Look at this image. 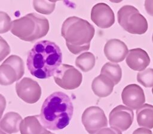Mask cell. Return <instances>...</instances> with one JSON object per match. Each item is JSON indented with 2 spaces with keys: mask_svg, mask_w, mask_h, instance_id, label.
I'll use <instances>...</instances> for the list:
<instances>
[{
  "mask_svg": "<svg viewBox=\"0 0 153 134\" xmlns=\"http://www.w3.org/2000/svg\"><path fill=\"white\" fill-rule=\"evenodd\" d=\"M62 61L60 47L53 42L45 40L36 42L30 50L26 65L32 76L45 79L54 76Z\"/></svg>",
  "mask_w": 153,
  "mask_h": 134,
  "instance_id": "6da1fadb",
  "label": "cell"
},
{
  "mask_svg": "<svg viewBox=\"0 0 153 134\" xmlns=\"http://www.w3.org/2000/svg\"><path fill=\"white\" fill-rule=\"evenodd\" d=\"M74 106L70 97L62 92H55L44 100L39 115L41 124L51 130L66 127L72 119Z\"/></svg>",
  "mask_w": 153,
  "mask_h": 134,
  "instance_id": "7a4b0ae2",
  "label": "cell"
},
{
  "mask_svg": "<svg viewBox=\"0 0 153 134\" xmlns=\"http://www.w3.org/2000/svg\"><path fill=\"white\" fill-rule=\"evenodd\" d=\"M95 29L92 24L76 16L67 18L61 29V35L65 40L68 49L75 55L90 49Z\"/></svg>",
  "mask_w": 153,
  "mask_h": 134,
  "instance_id": "3957f363",
  "label": "cell"
},
{
  "mask_svg": "<svg viewBox=\"0 0 153 134\" xmlns=\"http://www.w3.org/2000/svg\"><path fill=\"white\" fill-rule=\"evenodd\" d=\"M49 27L47 18L32 13L13 20L11 32L22 40L33 42L45 36L48 32Z\"/></svg>",
  "mask_w": 153,
  "mask_h": 134,
  "instance_id": "277c9868",
  "label": "cell"
},
{
  "mask_svg": "<svg viewBox=\"0 0 153 134\" xmlns=\"http://www.w3.org/2000/svg\"><path fill=\"white\" fill-rule=\"evenodd\" d=\"M117 19L119 24L130 33L142 35L148 30L146 19L132 5H126L120 8L117 12Z\"/></svg>",
  "mask_w": 153,
  "mask_h": 134,
  "instance_id": "5b68a950",
  "label": "cell"
},
{
  "mask_svg": "<svg viewBox=\"0 0 153 134\" xmlns=\"http://www.w3.org/2000/svg\"><path fill=\"white\" fill-rule=\"evenodd\" d=\"M55 83L66 90H72L78 88L82 80L81 73L73 66L63 64L55 72Z\"/></svg>",
  "mask_w": 153,
  "mask_h": 134,
  "instance_id": "8992f818",
  "label": "cell"
},
{
  "mask_svg": "<svg viewBox=\"0 0 153 134\" xmlns=\"http://www.w3.org/2000/svg\"><path fill=\"white\" fill-rule=\"evenodd\" d=\"M82 123L89 134H97L108 126L107 118L103 110L97 106L87 108L82 115Z\"/></svg>",
  "mask_w": 153,
  "mask_h": 134,
  "instance_id": "52a82bcc",
  "label": "cell"
},
{
  "mask_svg": "<svg viewBox=\"0 0 153 134\" xmlns=\"http://www.w3.org/2000/svg\"><path fill=\"white\" fill-rule=\"evenodd\" d=\"M18 96L28 104L36 102L41 96V88L38 83L29 77H24L16 84Z\"/></svg>",
  "mask_w": 153,
  "mask_h": 134,
  "instance_id": "ba28073f",
  "label": "cell"
},
{
  "mask_svg": "<svg viewBox=\"0 0 153 134\" xmlns=\"http://www.w3.org/2000/svg\"><path fill=\"white\" fill-rule=\"evenodd\" d=\"M134 119L133 110L123 105L114 108L109 115V123L112 127H115L121 132L127 130L132 124Z\"/></svg>",
  "mask_w": 153,
  "mask_h": 134,
  "instance_id": "9c48e42d",
  "label": "cell"
},
{
  "mask_svg": "<svg viewBox=\"0 0 153 134\" xmlns=\"http://www.w3.org/2000/svg\"><path fill=\"white\" fill-rule=\"evenodd\" d=\"M90 17L97 26L102 29L109 28L115 23V15L112 8L103 2L97 3L93 7Z\"/></svg>",
  "mask_w": 153,
  "mask_h": 134,
  "instance_id": "30bf717a",
  "label": "cell"
},
{
  "mask_svg": "<svg viewBox=\"0 0 153 134\" xmlns=\"http://www.w3.org/2000/svg\"><path fill=\"white\" fill-rule=\"evenodd\" d=\"M121 99L123 104L131 110L138 109L145 102L143 90L137 84L126 86L122 91Z\"/></svg>",
  "mask_w": 153,
  "mask_h": 134,
  "instance_id": "8fae6325",
  "label": "cell"
},
{
  "mask_svg": "<svg viewBox=\"0 0 153 134\" xmlns=\"http://www.w3.org/2000/svg\"><path fill=\"white\" fill-rule=\"evenodd\" d=\"M104 54L108 60L113 63L123 61L128 52L126 43L118 39L108 40L104 46Z\"/></svg>",
  "mask_w": 153,
  "mask_h": 134,
  "instance_id": "7c38bea8",
  "label": "cell"
},
{
  "mask_svg": "<svg viewBox=\"0 0 153 134\" xmlns=\"http://www.w3.org/2000/svg\"><path fill=\"white\" fill-rule=\"evenodd\" d=\"M148 54L140 48L130 49L126 60L127 66L134 71L144 70L150 63Z\"/></svg>",
  "mask_w": 153,
  "mask_h": 134,
  "instance_id": "4fadbf2b",
  "label": "cell"
},
{
  "mask_svg": "<svg viewBox=\"0 0 153 134\" xmlns=\"http://www.w3.org/2000/svg\"><path fill=\"white\" fill-rule=\"evenodd\" d=\"M21 134H50L41 123L39 116H29L22 120L20 125Z\"/></svg>",
  "mask_w": 153,
  "mask_h": 134,
  "instance_id": "5bb4252c",
  "label": "cell"
},
{
  "mask_svg": "<svg viewBox=\"0 0 153 134\" xmlns=\"http://www.w3.org/2000/svg\"><path fill=\"white\" fill-rule=\"evenodd\" d=\"M114 85L111 79L100 73L93 79L91 83V89L96 96L104 98L109 96L112 92Z\"/></svg>",
  "mask_w": 153,
  "mask_h": 134,
  "instance_id": "9a60e30c",
  "label": "cell"
},
{
  "mask_svg": "<svg viewBox=\"0 0 153 134\" xmlns=\"http://www.w3.org/2000/svg\"><path fill=\"white\" fill-rule=\"evenodd\" d=\"M22 116L16 112L7 113L0 120V128L8 134L17 133L20 130Z\"/></svg>",
  "mask_w": 153,
  "mask_h": 134,
  "instance_id": "2e32d148",
  "label": "cell"
},
{
  "mask_svg": "<svg viewBox=\"0 0 153 134\" xmlns=\"http://www.w3.org/2000/svg\"><path fill=\"white\" fill-rule=\"evenodd\" d=\"M138 125L151 129L153 128V105L143 104L136 110Z\"/></svg>",
  "mask_w": 153,
  "mask_h": 134,
  "instance_id": "e0dca14e",
  "label": "cell"
},
{
  "mask_svg": "<svg viewBox=\"0 0 153 134\" xmlns=\"http://www.w3.org/2000/svg\"><path fill=\"white\" fill-rule=\"evenodd\" d=\"M22 77L9 63L4 61L0 65V85L8 86L19 81Z\"/></svg>",
  "mask_w": 153,
  "mask_h": 134,
  "instance_id": "ac0fdd59",
  "label": "cell"
},
{
  "mask_svg": "<svg viewBox=\"0 0 153 134\" xmlns=\"http://www.w3.org/2000/svg\"><path fill=\"white\" fill-rule=\"evenodd\" d=\"M101 74H103L113 82L114 85L118 84L122 77V70L119 64L114 63L108 62L102 67Z\"/></svg>",
  "mask_w": 153,
  "mask_h": 134,
  "instance_id": "d6986e66",
  "label": "cell"
},
{
  "mask_svg": "<svg viewBox=\"0 0 153 134\" xmlns=\"http://www.w3.org/2000/svg\"><path fill=\"white\" fill-rule=\"evenodd\" d=\"M95 63V56L90 52H83L75 59L76 66L84 72L90 71L94 67Z\"/></svg>",
  "mask_w": 153,
  "mask_h": 134,
  "instance_id": "ffe728a7",
  "label": "cell"
},
{
  "mask_svg": "<svg viewBox=\"0 0 153 134\" xmlns=\"http://www.w3.org/2000/svg\"><path fill=\"white\" fill-rule=\"evenodd\" d=\"M56 2V1H33V7L37 12L42 14L48 15L53 12Z\"/></svg>",
  "mask_w": 153,
  "mask_h": 134,
  "instance_id": "44dd1931",
  "label": "cell"
},
{
  "mask_svg": "<svg viewBox=\"0 0 153 134\" xmlns=\"http://www.w3.org/2000/svg\"><path fill=\"white\" fill-rule=\"evenodd\" d=\"M137 80L145 88L153 87V68H148L137 74Z\"/></svg>",
  "mask_w": 153,
  "mask_h": 134,
  "instance_id": "7402d4cb",
  "label": "cell"
},
{
  "mask_svg": "<svg viewBox=\"0 0 153 134\" xmlns=\"http://www.w3.org/2000/svg\"><path fill=\"white\" fill-rule=\"evenodd\" d=\"M4 61L11 64L17 71L19 74L23 77L25 73V66L23 60L17 55H11Z\"/></svg>",
  "mask_w": 153,
  "mask_h": 134,
  "instance_id": "603a6c76",
  "label": "cell"
},
{
  "mask_svg": "<svg viewBox=\"0 0 153 134\" xmlns=\"http://www.w3.org/2000/svg\"><path fill=\"white\" fill-rule=\"evenodd\" d=\"M11 20L8 14L0 11V33H4L11 30Z\"/></svg>",
  "mask_w": 153,
  "mask_h": 134,
  "instance_id": "cb8c5ba5",
  "label": "cell"
},
{
  "mask_svg": "<svg viewBox=\"0 0 153 134\" xmlns=\"http://www.w3.org/2000/svg\"><path fill=\"white\" fill-rule=\"evenodd\" d=\"M10 51L11 49L8 43L0 36V62L10 53Z\"/></svg>",
  "mask_w": 153,
  "mask_h": 134,
  "instance_id": "d4e9b609",
  "label": "cell"
},
{
  "mask_svg": "<svg viewBox=\"0 0 153 134\" xmlns=\"http://www.w3.org/2000/svg\"><path fill=\"white\" fill-rule=\"evenodd\" d=\"M97 134H122L121 132L115 127H104L100 129Z\"/></svg>",
  "mask_w": 153,
  "mask_h": 134,
  "instance_id": "484cf974",
  "label": "cell"
},
{
  "mask_svg": "<svg viewBox=\"0 0 153 134\" xmlns=\"http://www.w3.org/2000/svg\"><path fill=\"white\" fill-rule=\"evenodd\" d=\"M144 6L146 13L153 17V1H145Z\"/></svg>",
  "mask_w": 153,
  "mask_h": 134,
  "instance_id": "4316f807",
  "label": "cell"
},
{
  "mask_svg": "<svg viewBox=\"0 0 153 134\" xmlns=\"http://www.w3.org/2000/svg\"><path fill=\"white\" fill-rule=\"evenodd\" d=\"M6 107V99L5 97L0 94V120Z\"/></svg>",
  "mask_w": 153,
  "mask_h": 134,
  "instance_id": "83f0119b",
  "label": "cell"
},
{
  "mask_svg": "<svg viewBox=\"0 0 153 134\" xmlns=\"http://www.w3.org/2000/svg\"><path fill=\"white\" fill-rule=\"evenodd\" d=\"M132 134H152V132L149 129L140 127L136 129Z\"/></svg>",
  "mask_w": 153,
  "mask_h": 134,
  "instance_id": "f1b7e54d",
  "label": "cell"
},
{
  "mask_svg": "<svg viewBox=\"0 0 153 134\" xmlns=\"http://www.w3.org/2000/svg\"><path fill=\"white\" fill-rule=\"evenodd\" d=\"M0 134H8V133H7L6 132H5L3 130H2V129L0 128Z\"/></svg>",
  "mask_w": 153,
  "mask_h": 134,
  "instance_id": "f546056e",
  "label": "cell"
},
{
  "mask_svg": "<svg viewBox=\"0 0 153 134\" xmlns=\"http://www.w3.org/2000/svg\"><path fill=\"white\" fill-rule=\"evenodd\" d=\"M152 42H153V34H152Z\"/></svg>",
  "mask_w": 153,
  "mask_h": 134,
  "instance_id": "4dcf8cb0",
  "label": "cell"
},
{
  "mask_svg": "<svg viewBox=\"0 0 153 134\" xmlns=\"http://www.w3.org/2000/svg\"><path fill=\"white\" fill-rule=\"evenodd\" d=\"M152 94H153V88H152Z\"/></svg>",
  "mask_w": 153,
  "mask_h": 134,
  "instance_id": "1f68e13d",
  "label": "cell"
},
{
  "mask_svg": "<svg viewBox=\"0 0 153 134\" xmlns=\"http://www.w3.org/2000/svg\"><path fill=\"white\" fill-rule=\"evenodd\" d=\"M50 134H54V133H50Z\"/></svg>",
  "mask_w": 153,
  "mask_h": 134,
  "instance_id": "d6a6232c",
  "label": "cell"
}]
</instances>
